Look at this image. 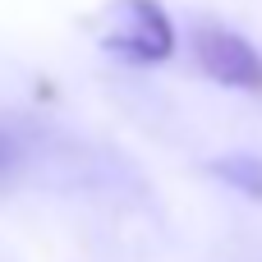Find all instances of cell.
Here are the masks:
<instances>
[{
  "label": "cell",
  "mask_w": 262,
  "mask_h": 262,
  "mask_svg": "<svg viewBox=\"0 0 262 262\" xmlns=\"http://www.w3.org/2000/svg\"><path fill=\"white\" fill-rule=\"evenodd\" d=\"M212 175L226 180L230 189H239L244 198H258L262 203V157H253V152L221 157V161H212Z\"/></svg>",
  "instance_id": "3"
},
{
  "label": "cell",
  "mask_w": 262,
  "mask_h": 262,
  "mask_svg": "<svg viewBox=\"0 0 262 262\" xmlns=\"http://www.w3.org/2000/svg\"><path fill=\"white\" fill-rule=\"evenodd\" d=\"M193 60L203 64L207 78L226 83V88H239V92H262V51L221 28V23H198L193 28Z\"/></svg>",
  "instance_id": "2"
},
{
  "label": "cell",
  "mask_w": 262,
  "mask_h": 262,
  "mask_svg": "<svg viewBox=\"0 0 262 262\" xmlns=\"http://www.w3.org/2000/svg\"><path fill=\"white\" fill-rule=\"evenodd\" d=\"M88 32L106 55L129 64H161L175 55V23L161 0H106L88 18Z\"/></svg>",
  "instance_id": "1"
},
{
  "label": "cell",
  "mask_w": 262,
  "mask_h": 262,
  "mask_svg": "<svg viewBox=\"0 0 262 262\" xmlns=\"http://www.w3.org/2000/svg\"><path fill=\"white\" fill-rule=\"evenodd\" d=\"M5 157H9V152H5V143H0V166H5Z\"/></svg>",
  "instance_id": "4"
}]
</instances>
